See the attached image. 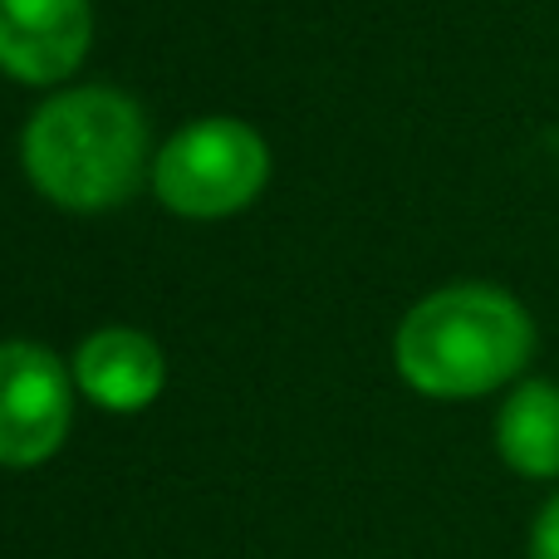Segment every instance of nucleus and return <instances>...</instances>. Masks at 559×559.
Masks as SVG:
<instances>
[{
	"instance_id": "obj_7",
	"label": "nucleus",
	"mask_w": 559,
	"mask_h": 559,
	"mask_svg": "<svg viewBox=\"0 0 559 559\" xmlns=\"http://www.w3.org/2000/svg\"><path fill=\"white\" fill-rule=\"evenodd\" d=\"M496 447L501 462L531 481L559 476V388L545 378L515 388L496 417Z\"/></svg>"
},
{
	"instance_id": "obj_8",
	"label": "nucleus",
	"mask_w": 559,
	"mask_h": 559,
	"mask_svg": "<svg viewBox=\"0 0 559 559\" xmlns=\"http://www.w3.org/2000/svg\"><path fill=\"white\" fill-rule=\"evenodd\" d=\"M531 559H559V496H550V501H545V511L535 515Z\"/></svg>"
},
{
	"instance_id": "obj_6",
	"label": "nucleus",
	"mask_w": 559,
	"mask_h": 559,
	"mask_svg": "<svg viewBox=\"0 0 559 559\" xmlns=\"http://www.w3.org/2000/svg\"><path fill=\"white\" fill-rule=\"evenodd\" d=\"M163 354L138 329H98L74 358V383L108 413H138L163 393Z\"/></svg>"
},
{
	"instance_id": "obj_3",
	"label": "nucleus",
	"mask_w": 559,
	"mask_h": 559,
	"mask_svg": "<svg viewBox=\"0 0 559 559\" xmlns=\"http://www.w3.org/2000/svg\"><path fill=\"white\" fill-rule=\"evenodd\" d=\"M265 177H271V153L261 133L236 118H202L182 128L153 163V187L163 206L197 222L241 212L246 202H255Z\"/></svg>"
},
{
	"instance_id": "obj_4",
	"label": "nucleus",
	"mask_w": 559,
	"mask_h": 559,
	"mask_svg": "<svg viewBox=\"0 0 559 559\" xmlns=\"http://www.w3.org/2000/svg\"><path fill=\"white\" fill-rule=\"evenodd\" d=\"M69 437V373L39 344H0V466H39Z\"/></svg>"
},
{
	"instance_id": "obj_2",
	"label": "nucleus",
	"mask_w": 559,
	"mask_h": 559,
	"mask_svg": "<svg viewBox=\"0 0 559 559\" xmlns=\"http://www.w3.org/2000/svg\"><path fill=\"white\" fill-rule=\"evenodd\" d=\"M25 173L55 206L104 212L133 197L147 163L143 114L118 88H69L25 128Z\"/></svg>"
},
{
	"instance_id": "obj_1",
	"label": "nucleus",
	"mask_w": 559,
	"mask_h": 559,
	"mask_svg": "<svg viewBox=\"0 0 559 559\" xmlns=\"http://www.w3.org/2000/svg\"><path fill=\"white\" fill-rule=\"evenodd\" d=\"M397 373L427 397H481L511 383L535 354V324L496 285H447L407 309Z\"/></svg>"
},
{
	"instance_id": "obj_5",
	"label": "nucleus",
	"mask_w": 559,
	"mask_h": 559,
	"mask_svg": "<svg viewBox=\"0 0 559 559\" xmlns=\"http://www.w3.org/2000/svg\"><path fill=\"white\" fill-rule=\"evenodd\" d=\"M88 0H0V69L20 84H59L88 55Z\"/></svg>"
}]
</instances>
